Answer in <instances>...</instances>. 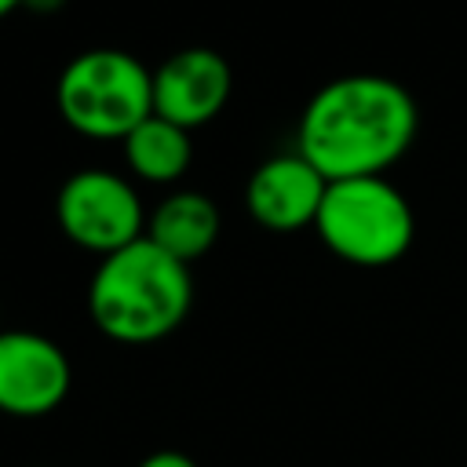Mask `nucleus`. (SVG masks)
Returning <instances> with one entry per match:
<instances>
[{
    "instance_id": "obj_1",
    "label": "nucleus",
    "mask_w": 467,
    "mask_h": 467,
    "mask_svg": "<svg viewBox=\"0 0 467 467\" xmlns=\"http://www.w3.org/2000/svg\"><path fill=\"white\" fill-rule=\"evenodd\" d=\"M420 131L405 84L383 73H347L317 88L299 117L296 150L328 179L387 175Z\"/></svg>"
},
{
    "instance_id": "obj_2",
    "label": "nucleus",
    "mask_w": 467,
    "mask_h": 467,
    "mask_svg": "<svg viewBox=\"0 0 467 467\" xmlns=\"http://www.w3.org/2000/svg\"><path fill=\"white\" fill-rule=\"evenodd\" d=\"M193 303L190 266L157 248L150 237L102 255L88 285V310L95 328L128 347H146L171 336Z\"/></svg>"
},
{
    "instance_id": "obj_3",
    "label": "nucleus",
    "mask_w": 467,
    "mask_h": 467,
    "mask_svg": "<svg viewBox=\"0 0 467 467\" xmlns=\"http://www.w3.org/2000/svg\"><path fill=\"white\" fill-rule=\"evenodd\" d=\"M62 120L95 142H124L153 113V69L120 47H91L55 84Z\"/></svg>"
},
{
    "instance_id": "obj_4",
    "label": "nucleus",
    "mask_w": 467,
    "mask_h": 467,
    "mask_svg": "<svg viewBox=\"0 0 467 467\" xmlns=\"http://www.w3.org/2000/svg\"><path fill=\"white\" fill-rule=\"evenodd\" d=\"M314 230L343 263L376 270L412 248L416 215L387 175H361L328 182Z\"/></svg>"
},
{
    "instance_id": "obj_5",
    "label": "nucleus",
    "mask_w": 467,
    "mask_h": 467,
    "mask_svg": "<svg viewBox=\"0 0 467 467\" xmlns=\"http://www.w3.org/2000/svg\"><path fill=\"white\" fill-rule=\"evenodd\" d=\"M55 215L62 234L77 248L95 252L99 259L146 237V212L135 186L117 171H102V168L69 175L58 186Z\"/></svg>"
},
{
    "instance_id": "obj_6",
    "label": "nucleus",
    "mask_w": 467,
    "mask_h": 467,
    "mask_svg": "<svg viewBox=\"0 0 467 467\" xmlns=\"http://www.w3.org/2000/svg\"><path fill=\"white\" fill-rule=\"evenodd\" d=\"M73 368L66 350L26 328H0V412L47 416L69 394Z\"/></svg>"
},
{
    "instance_id": "obj_7",
    "label": "nucleus",
    "mask_w": 467,
    "mask_h": 467,
    "mask_svg": "<svg viewBox=\"0 0 467 467\" xmlns=\"http://www.w3.org/2000/svg\"><path fill=\"white\" fill-rule=\"evenodd\" d=\"M230 91V62L212 47H182L153 69V113L186 131L219 117Z\"/></svg>"
},
{
    "instance_id": "obj_8",
    "label": "nucleus",
    "mask_w": 467,
    "mask_h": 467,
    "mask_svg": "<svg viewBox=\"0 0 467 467\" xmlns=\"http://www.w3.org/2000/svg\"><path fill=\"white\" fill-rule=\"evenodd\" d=\"M325 190L328 179L296 150V153H277L252 171L244 186V204L259 226L292 234L317 223Z\"/></svg>"
},
{
    "instance_id": "obj_9",
    "label": "nucleus",
    "mask_w": 467,
    "mask_h": 467,
    "mask_svg": "<svg viewBox=\"0 0 467 467\" xmlns=\"http://www.w3.org/2000/svg\"><path fill=\"white\" fill-rule=\"evenodd\" d=\"M146 237L190 266L193 259L208 255L219 237V208L197 190H175L150 212Z\"/></svg>"
},
{
    "instance_id": "obj_10",
    "label": "nucleus",
    "mask_w": 467,
    "mask_h": 467,
    "mask_svg": "<svg viewBox=\"0 0 467 467\" xmlns=\"http://www.w3.org/2000/svg\"><path fill=\"white\" fill-rule=\"evenodd\" d=\"M124 157L128 168L142 179V182H175L186 175L190 161H193V142L190 131L150 113L128 139H124Z\"/></svg>"
},
{
    "instance_id": "obj_11",
    "label": "nucleus",
    "mask_w": 467,
    "mask_h": 467,
    "mask_svg": "<svg viewBox=\"0 0 467 467\" xmlns=\"http://www.w3.org/2000/svg\"><path fill=\"white\" fill-rule=\"evenodd\" d=\"M139 467H197L186 452H175V449H161V452H150Z\"/></svg>"
},
{
    "instance_id": "obj_12",
    "label": "nucleus",
    "mask_w": 467,
    "mask_h": 467,
    "mask_svg": "<svg viewBox=\"0 0 467 467\" xmlns=\"http://www.w3.org/2000/svg\"><path fill=\"white\" fill-rule=\"evenodd\" d=\"M66 0H26L22 7H29V11H36V15H47V11H55V7H62Z\"/></svg>"
},
{
    "instance_id": "obj_13",
    "label": "nucleus",
    "mask_w": 467,
    "mask_h": 467,
    "mask_svg": "<svg viewBox=\"0 0 467 467\" xmlns=\"http://www.w3.org/2000/svg\"><path fill=\"white\" fill-rule=\"evenodd\" d=\"M22 4H26V0H0V18H7V15H11V11H18Z\"/></svg>"
}]
</instances>
